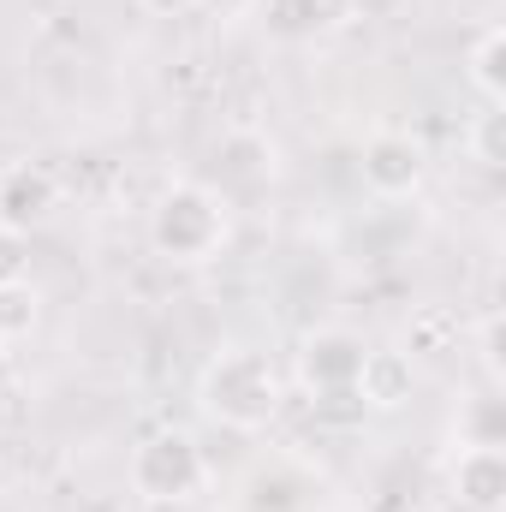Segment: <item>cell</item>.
<instances>
[{"mask_svg": "<svg viewBox=\"0 0 506 512\" xmlns=\"http://www.w3.org/2000/svg\"><path fill=\"white\" fill-rule=\"evenodd\" d=\"M417 387V364L411 352H364V370H358V387L352 399L370 405V411H399Z\"/></svg>", "mask_w": 506, "mask_h": 512, "instance_id": "9", "label": "cell"}, {"mask_svg": "<svg viewBox=\"0 0 506 512\" xmlns=\"http://www.w3.org/2000/svg\"><path fill=\"white\" fill-rule=\"evenodd\" d=\"M483 370L501 376V316H495V310L483 316Z\"/></svg>", "mask_w": 506, "mask_h": 512, "instance_id": "16", "label": "cell"}, {"mask_svg": "<svg viewBox=\"0 0 506 512\" xmlns=\"http://www.w3.org/2000/svg\"><path fill=\"white\" fill-rule=\"evenodd\" d=\"M501 102H483V114H477V126H471V155L483 161V167H501L506 149H501Z\"/></svg>", "mask_w": 506, "mask_h": 512, "instance_id": "14", "label": "cell"}, {"mask_svg": "<svg viewBox=\"0 0 506 512\" xmlns=\"http://www.w3.org/2000/svg\"><path fill=\"white\" fill-rule=\"evenodd\" d=\"M215 167H221V185H262V179H274V143L256 131H233V137H221Z\"/></svg>", "mask_w": 506, "mask_h": 512, "instance_id": "10", "label": "cell"}, {"mask_svg": "<svg viewBox=\"0 0 506 512\" xmlns=\"http://www.w3.org/2000/svg\"><path fill=\"white\" fill-rule=\"evenodd\" d=\"M506 441V399L501 393H477L459 411V447H501Z\"/></svg>", "mask_w": 506, "mask_h": 512, "instance_id": "12", "label": "cell"}, {"mask_svg": "<svg viewBox=\"0 0 506 512\" xmlns=\"http://www.w3.org/2000/svg\"><path fill=\"white\" fill-rule=\"evenodd\" d=\"M149 245L167 262H209L227 245V203L209 185H167L149 209Z\"/></svg>", "mask_w": 506, "mask_h": 512, "instance_id": "2", "label": "cell"}, {"mask_svg": "<svg viewBox=\"0 0 506 512\" xmlns=\"http://www.w3.org/2000/svg\"><path fill=\"white\" fill-rule=\"evenodd\" d=\"M12 382V358H6V346H0V387Z\"/></svg>", "mask_w": 506, "mask_h": 512, "instance_id": "18", "label": "cell"}, {"mask_svg": "<svg viewBox=\"0 0 506 512\" xmlns=\"http://www.w3.org/2000/svg\"><path fill=\"white\" fill-rule=\"evenodd\" d=\"M143 12H155V18H179V12H191L197 0H137Z\"/></svg>", "mask_w": 506, "mask_h": 512, "instance_id": "17", "label": "cell"}, {"mask_svg": "<svg viewBox=\"0 0 506 512\" xmlns=\"http://www.w3.org/2000/svg\"><path fill=\"white\" fill-rule=\"evenodd\" d=\"M131 495L149 501V507H179L203 489V453L185 429H155L131 447Z\"/></svg>", "mask_w": 506, "mask_h": 512, "instance_id": "3", "label": "cell"}, {"mask_svg": "<svg viewBox=\"0 0 506 512\" xmlns=\"http://www.w3.org/2000/svg\"><path fill=\"white\" fill-rule=\"evenodd\" d=\"M364 352H370L364 334H352V328H316L298 346V382L310 387L316 399H352L358 370H364Z\"/></svg>", "mask_w": 506, "mask_h": 512, "instance_id": "4", "label": "cell"}, {"mask_svg": "<svg viewBox=\"0 0 506 512\" xmlns=\"http://www.w3.org/2000/svg\"><path fill=\"white\" fill-rule=\"evenodd\" d=\"M471 84L483 102H501L506 96V30L501 24H483L477 42H471Z\"/></svg>", "mask_w": 506, "mask_h": 512, "instance_id": "11", "label": "cell"}, {"mask_svg": "<svg viewBox=\"0 0 506 512\" xmlns=\"http://www.w3.org/2000/svg\"><path fill=\"white\" fill-rule=\"evenodd\" d=\"M197 399H203V411H209L221 429L256 435V429H268L274 411H280V370H274V358L256 352V346H227L221 358L203 364Z\"/></svg>", "mask_w": 506, "mask_h": 512, "instance_id": "1", "label": "cell"}, {"mask_svg": "<svg viewBox=\"0 0 506 512\" xmlns=\"http://www.w3.org/2000/svg\"><path fill=\"white\" fill-rule=\"evenodd\" d=\"M36 316H42V298H36V286H30V280L0 286V346L24 340V334L36 328Z\"/></svg>", "mask_w": 506, "mask_h": 512, "instance_id": "13", "label": "cell"}, {"mask_svg": "<svg viewBox=\"0 0 506 512\" xmlns=\"http://www.w3.org/2000/svg\"><path fill=\"white\" fill-rule=\"evenodd\" d=\"M352 18V0H256V24L274 42H316Z\"/></svg>", "mask_w": 506, "mask_h": 512, "instance_id": "6", "label": "cell"}, {"mask_svg": "<svg viewBox=\"0 0 506 512\" xmlns=\"http://www.w3.org/2000/svg\"><path fill=\"white\" fill-rule=\"evenodd\" d=\"M54 203H60V191H54V179H48L42 167L18 161V167L0 173V227H6V233H24V239H30V233L54 215Z\"/></svg>", "mask_w": 506, "mask_h": 512, "instance_id": "7", "label": "cell"}, {"mask_svg": "<svg viewBox=\"0 0 506 512\" xmlns=\"http://www.w3.org/2000/svg\"><path fill=\"white\" fill-rule=\"evenodd\" d=\"M453 501L465 512L506 507V453L501 447H459V459H453Z\"/></svg>", "mask_w": 506, "mask_h": 512, "instance_id": "8", "label": "cell"}, {"mask_svg": "<svg viewBox=\"0 0 506 512\" xmlns=\"http://www.w3.org/2000/svg\"><path fill=\"white\" fill-rule=\"evenodd\" d=\"M12 280H30V239L0 227V286H12Z\"/></svg>", "mask_w": 506, "mask_h": 512, "instance_id": "15", "label": "cell"}, {"mask_svg": "<svg viewBox=\"0 0 506 512\" xmlns=\"http://www.w3.org/2000/svg\"><path fill=\"white\" fill-rule=\"evenodd\" d=\"M429 173V149L411 131H376L364 143V185L376 197H411Z\"/></svg>", "mask_w": 506, "mask_h": 512, "instance_id": "5", "label": "cell"}]
</instances>
